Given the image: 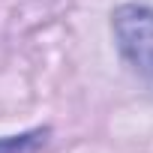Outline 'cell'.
<instances>
[{
	"mask_svg": "<svg viewBox=\"0 0 153 153\" xmlns=\"http://www.w3.org/2000/svg\"><path fill=\"white\" fill-rule=\"evenodd\" d=\"M114 36L123 57L144 75H153V9L120 6L114 12Z\"/></svg>",
	"mask_w": 153,
	"mask_h": 153,
	"instance_id": "obj_1",
	"label": "cell"
},
{
	"mask_svg": "<svg viewBox=\"0 0 153 153\" xmlns=\"http://www.w3.org/2000/svg\"><path fill=\"white\" fill-rule=\"evenodd\" d=\"M42 144H45V129H33L24 135L0 138V153H39Z\"/></svg>",
	"mask_w": 153,
	"mask_h": 153,
	"instance_id": "obj_2",
	"label": "cell"
}]
</instances>
